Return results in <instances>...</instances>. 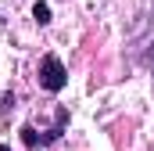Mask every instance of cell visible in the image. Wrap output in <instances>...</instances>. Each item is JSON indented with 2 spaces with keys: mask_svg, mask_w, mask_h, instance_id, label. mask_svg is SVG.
<instances>
[{
  "mask_svg": "<svg viewBox=\"0 0 154 151\" xmlns=\"http://www.w3.org/2000/svg\"><path fill=\"white\" fill-rule=\"evenodd\" d=\"M39 86L43 90H50V94H57V90H65V83H68V69H65V61L57 58V54H47L43 61H39Z\"/></svg>",
  "mask_w": 154,
  "mask_h": 151,
  "instance_id": "obj_1",
  "label": "cell"
},
{
  "mask_svg": "<svg viewBox=\"0 0 154 151\" xmlns=\"http://www.w3.org/2000/svg\"><path fill=\"white\" fill-rule=\"evenodd\" d=\"M22 144H25V148H36L39 144V133L32 130V126H22Z\"/></svg>",
  "mask_w": 154,
  "mask_h": 151,
  "instance_id": "obj_2",
  "label": "cell"
},
{
  "mask_svg": "<svg viewBox=\"0 0 154 151\" xmlns=\"http://www.w3.org/2000/svg\"><path fill=\"white\" fill-rule=\"evenodd\" d=\"M32 18H36L39 25H47V22H50V7H47V4H36V7H32Z\"/></svg>",
  "mask_w": 154,
  "mask_h": 151,
  "instance_id": "obj_3",
  "label": "cell"
},
{
  "mask_svg": "<svg viewBox=\"0 0 154 151\" xmlns=\"http://www.w3.org/2000/svg\"><path fill=\"white\" fill-rule=\"evenodd\" d=\"M11 108H14V94L7 90V94H4V112H11Z\"/></svg>",
  "mask_w": 154,
  "mask_h": 151,
  "instance_id": "obj_4",
  "label": "cell"
}]
</instances>
